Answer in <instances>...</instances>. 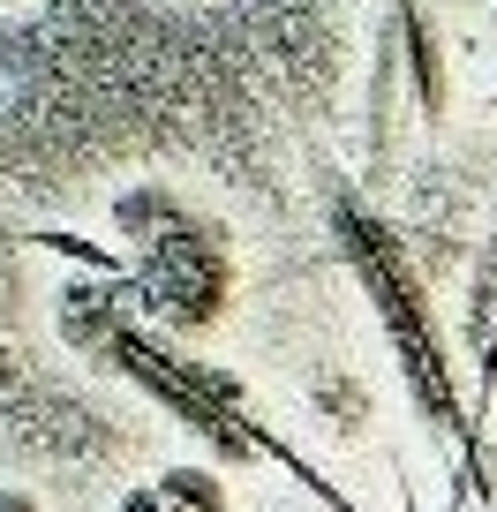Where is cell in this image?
I'll list each match as a JSON object with an SVG mask.
<instances>
[{"instance_id":"1","label":"cell","mask_w":497,"mask_h":512,"mask_svg":"<svg viewBox=\"0 0 497 512\" xmlns=\"http://www.w3.org/2000/svg\"><path fill=\"white\" fill-rule=\"evenodd\" d=\"M332 234H339V249H347L377 324H385V347H392V362H400V377H407L415 415L430 422L437 437H460V362H452L445 332H437L430 287H422L400 226L377 219L354 189H332Z\"/></svg>"},{"instance_id":"2","label":"cell","mask_w":497,"mask_h":512,"mask_svg":"<svg viewBox=\"0 0 497 512\" xmlns=\"http://www.w3.org/2000/svg\"><path fill=\"white\" fill-rule=\"evenodd\" d=\"M106 354L129 369V377L144 384V392H151V400H159L189 437H204V445L219 452L226 467H249L257 452H279L272 437L249 422L241 392L219 377V369L189 362V354H174V347H151V339H144V332H129V324H106Z\"/></svg>"},{"instance_id":"3","label":"cell","mask_w":497,"mask_h":512,"mask_svg":"<svg viewBox=\"0 0 497 512\" xmlns=\"http://www.w3.org/2000/svg\"><path fill=\"white\" fill-rule=\"evenodd\" d=\"M392 46L407 53L422 128H437V121H445V53H437V23H430L422 0H392Z\"/></svg>"},{"instance_id":"4","label":"cell","mask_w":497,"mask_h":512,"mask_svg":"<svg viewBox=\"0 0 497 512\" xmlns=\"http://www.w3.org/2000/svg\"><path fill=\"white\" fill-rule=\"evenodd\" d=\"M0 512H38V497H23V490H0Z\"/></svg>"}]
</instances>
